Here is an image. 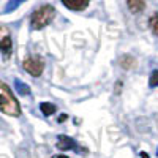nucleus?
Listing matches in <instances>:
<instances>
[{
  "instance_id": "1",
  "label": "nucleus",
  "mask_w": 158,
  "mask_h": 158,
  "mask_svg": "<svg viewBox=\"0 0 158 158\" xmlns=\"http://www.w3.org/2000/svg\"><path fill=\"white\" fill-rule=\"evenodd\" d=\"M0 111L10 117H19L21 115V106L13 95L11 89L0 81Z\"/></svg>"
},
{
  "instance_id": "2",
  "label": "nucleus",
  "mask_w": 158,
  "mask_h": 158,
  "mask_svg": "<svg viewBox=\"0 0 158 158\" xmlns=\"http://www.w3.org/2000/svg\"><path fill=\"white\" fill-rule=\"evenodd\" d=\"M56 18V8L52 5H41L30 16V27L33 30H41L49 25Z\"/></svg>"
},
{
  "instance_id": "3",
  "label": "nucleus",
  "mask_w": 158,
  "mask_h": 158,
  "mask_svg": "<svg viewBox=\"0 0 158 158\" xmlns=\"http://www.w3.org/2000/svg\"><path fill=\"white\" fill-rule=\"evenodd\" d=\"M22 68L27 71L30 76L38 77V76H41V73L44 70V62H43L41 57H38V56H30L27 59H24Z\"/></svg>"
},
{
  "instance_id": "4",
  "label": "nucleus",
  "mask_w": 158,
  "mask_h": 158,
  "mask_svg": "<svg viewBox=\"0 0 158 158\" xmlns=\"http://www.w3.org/2000/svg\"><path fill=\"white\" fill-rule=\"evenodd\" d=\"M11 49H13V41H11L10 30L6 27H3V25H0V51L8 59L11 56Z\"/></svg>"
},
{
  "instance_id": "5",
  "label": "nucleus",
  "mask_w": 158,
  "mask_h": 158,
  "mask_svg": "<svg viewBox=\"0 0 158 158\" xmlns=\"http://www.w3.org/2000/svg\"><path fill=\"white\" fill-rule=\"evenodd\" d=\"M57 149L59 150H63V152H67V150H74V152H79L81 149H79V146L76 144V141L70 136H65V135H60L57 138Z\"/></svg>"
},
{
  "instance_id": "6",
  "label": "nucleus",
  "mask_w": 158,
  "mask_h": 158,
  "mask_svg": "<svg viewBox=\"0 0 158 158\" xmlns=\"http://www.w3.org/2000/svg\"><path fill=\"white\" fill-rule=\"evenodd\" d=\"M90 0H62V3L71 11H84Z\"/></svg>"
},
{
  "instance_id": "7",
  "label": "nucleus",
  "mask_w": 158,
  "mask_h": 158,
  "mask_svg": "<svg viewBox=\"0 0 158 158\" xmlns=\"http://www.w3.org/2000/svg\"><path fill=\"white\" fill-rule=\"evenodd\" d=\"M127 5L131 13L138 15V13L144 11V8H146V0H127Z\"/></svg>"
},
{
  "instance_id": "8",
  "label": "nucleus",
  "mask_w": 158,
  "mask_h": 158,
  "mask_svg": "<svg viewBox=\"0 0 158 158\" xmlns=\"http://www.w3.org/2000/svg\"><path fill=\"white\" fill-rule=\"evenodd\" d=\"M15 89L19 95H30V87L25 82H22L21 79H15Z\"/></svg>"
},
{
  "instance_id": "9",
  "label": "nucleus",
  "mask_w": 158,
  "mask_h": 158,
  "mask_svg": "<svg viewBox=\"0 0 158 158\" xmlns=\"http://www.w3.org/2000/svg\"><path fill=\"white\" fill-rule=\"evenodd\" d=\"M56 104H52V103H41V104H40V111H41V114L43 115H46V117H49V115H52V114H54L56 112Z\"/></svg>"
},
{
  "instance_id": "10",
  "label": "nucleus",
  "mask_w": 158,
  "mask_h": 158,
  "mask_svg": "<svg viewBox=\"0 0 158 158\" xmlns=\"http://www.w3.org/2000/svg\"><path fill=\"white\" fill-rule=\"evenodd\" d=\"M24 2H27V0H8L3 11H5V13H11V11H15V10H18Z\"/></svg>"
},
{
  "instance_id": "11",
  "label": "nucleus",
  "mask_w": 158,
  "mask_h": 158,
  "mask_svg": "<svg viewBox=\"0 0 158 158\" xmlns=\"http://www.w3.org/2000/svg\"><path fill=\"white\" fill-rule=\"evenodd\" d=\"M149 25H150V30L155 36H158V13H155V15L149 19Z\"/></svg>"
},
{
  "instance_id": "12",
  "label": "nucleus",
  "mask_w": 158,
  "mask_h": 158,
  "mask_svg": "<svg viewBox=\"0 0 158 158\" xmlns=\"http://www.w3.org/2000/svg\"><path fill=\"white\" fill-rule=\"evenodd\" d=\"M120 65H122L125 70H128V68H131V67L135 65V59L130 57V56H123V57L120 59Z\"/></svg>"
},
{
  "instance_id": "13",
  "label": "nucleus",
  "mask_w": 158,
  "mask_h": 158,
  "mask_svg": "<svg viewBox=\"0 0 158 158\" xmlns=\"http://www.w3.org/2000/svg\"><path fill=\"white\" fill-rule=\"evenodd\" d=\"M149 85H150V87H155V85H158V71H153V73L150 74V79H149Z\"/></svg>"
},
{
  "instance_id": "14",
  "label": "nucleus",
  "mask_w": 158,
  "mask_h": 158,
  "mask_svg": "<svg viewBox=\"0 0 158 158\" xmlns=\"http://www.w3.org/2000/svg\"><path fill=\"white\" fill-rule=\"evenodd\" d=\"M67 117H68L67 114H62V115L59 117V122H65V120H67Z\"/></svg>"
},
{
  "instance_id": "15",
  "label": "nucleus",
  "mask_w": 158,
  "mask_h": 158,
  "mask_svg": "<svg viewBox=\"0 0 158 158\" xmlns=\"http://www.w3.org/2000/svg\"><path fill=\"white\" fill-rule=\"evenodd\" d=\"M139 156H141V158H149V155H147L146 152H139Z\"/></svg>"
},
{
  "instance_id": "16",
  "label": "nucleus",
  "mask_w": 158,
  "mask_h": 158,
  "mask_svg": "<svg viewBox=\"0 0 158 158\" xmlns=\"http://www.w3.org/2000/svg\"><path fill=\"white\" fill-rule=\"evenodd\" d=\"M54 158H68V156H65V155H56Z\"/></svg>"
},
{
  "instance_id": "17",
  "label": "nucleus",
  "mask_w": 158,
  "mask_h": 158,
  "mask_svg": "<svg viewBox=\"0 0 158 158\" xmlns=\"http://www.w3.org/2000/svg\"><path fill=\"white\" fill-rule=\"evenodd\" d=\"M156 155H158V152H156Z\"/></svg>"
}]
</instances>
